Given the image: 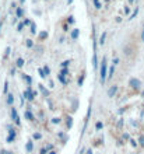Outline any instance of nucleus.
Masks as SVG:
<instances>
[{
    "label": "nucleus",
    "mask_w": 144,
    "mask_h": 154,
    "mask_svg": "<svg viewBox=\"0 0 144 154\" xmlns=\"http://www.w3.org/2000/svg\"><path fill=\"white\" fill-rule=\"evenodd\" d=\"M106 79H108V62H106V57H104L102 62H101V76H100L101 84H105Z\"/></svg>",
    "instance_id": "nucleus-1"
},
{
    "label": "nucleus",
    "mask_w": 144,
    "mask_h": 154,
    "mask_svg": "<svg viewBox=\"0 0 144 154\" xmlns=\"http://www.w3.org/2000/svg\"><path fill=\"white\" fill-rule=\"evenodd\" d=\"M129 85H130L133 90L139 91V90L141 88V81L139 80V79H136V77H132V79L129 80Z\"/></svg>",
    "instance_id": "nucleus-2"
},
{
    "label": "nucleus",
    "mask_w": 144,
    "mask_h": 154,
    "mask_svg": "<svg viewBox=\"0 0 144 154\" xmlns=\"http://www.w3.org/2000/svg\"><path fill=\"white\" fill-rule=\"evenodd\" d=\"M11 118H13V121H14V123H16L17 126H20V125H21L20 116H18V114H17V109L14 108V106L11 108Z\"/></svg>",
    "instance_id": "nucleus-3"
},
{
    "label": "nucleus",
    "mask_w": 144,
    "mask_h": 154,
    "mask_svg": "<svg viewBox=\"0 0 144 154\" xmlns=\"http://www.w3.org/2000/svg\"><path fill=\"white\" fill-rule=\"evenodd\" d=\"M118 90H119V87H118V85H112V87H109V90H108V97L109 98H113L116 95V93H118Z\"/></svg>",
    "instance_id": "nucleus-4"
},
{
    "label": "nucleus",
    "mask_w": 144,
    "mask_h": 154,
    "mask_svg": "<svg viewBox=\"0 0 144 154\" xmlns=\"http://www.w3.org/2000/svg\"><path fill=\"white\" fill-rule=\"evenodd\" d=\"M123 53L126 55V56H132V53H133V46L132 45H126L123 48Z\"/></svg>",
    "instance_id": "nucleus-5"
},
{
    "label": "nucleus",
    "mask_w": 144,
    "mask_h": 154,
    "mask_svg": "<svg viewBox=\"0 0 144 154\" xmlns=\"http://www.w3.org/2000/svg\"><path fill=\"white\" fill-rule=\"evenodd\" d=\"M78 34H80V29H77V28L73 29L72 34H70V35H72V39H73V41H76L77 38H78Z\"/></svg>",
    "instance_id": "nucleus-6"
},
{
    "label": "nucleus",
    "mask_w": 144,
    "mask_h": 154,
    "mask_svg": "<svg viewBox=\"0 0 144 154\" xmlns=\"http://www.w3.org/2000/svg\"><path fill=\"white\" fill-rule=\"evenodd\" d=\"M64 77H66V74H63V73H59V74H57V79H59L60 83H62V84H67V80H66Z\"/></svg>",
    "instance_id": "nucleus-7"
},
{
    "label": "nucleus",
    "mask_w": 144,
    "mask_h": 154,
    "mask_svg": "<svg viewBox=\"0 0 144 154\" xmlns=\"http://www.w3.org/2000/svg\"><path fill=\"white\" fill-rule=\"evenodd\" d=\"M13 102H14V95L13 94H7V105L11 106Z\"/></svg>",
    "instance_id": "nucleus-8"
},
{
    "label": "nucleus",
    "mask_w": 144,
    "mask_h": 154,
    "mask_svg": "<svg viewBox=\"0 0 144 154\" xmlns=\"http://www.w3.org/2000/svg\"><path fill=\"white\" fill-rule=\"evenodd\" d=\"M106 35H108V32H106V31H104V32H102V35H101V38H100V45H104L105 44Z\"/></svg>",
    "instance_id": "nucleus-9"
},
{
    "label": "nucleus",
    "mask_w": 144,
    "mask_h": 154,
    "mask_svg": "<svg viewBox=\"0 0 144 154\" xmlns=\"http://www.w3.org/2000/svg\"><path fill=\"white\" fill-rule=\"evenodd\" d=\"M16 134H17L16 129H14V128H11V126H10V128H8V136H11V137H14V139H16Z\"/></svg>",
    "instance_id": "nucleus-10"
},
{
    "label": "nucleus",
    "mask_w": 144,
    "mask_h": 154,
    "mask_svg": "<svg viewBox=\"0 0 144 154\" xmlns=\"http://www.w3.org/2000/svg\"><path fill=\"white\" fill-rule=\"evenodd\" d=\"M24 59H23V57H18V59H17V62H16V66L17 67H23V66H24Z\"/></svg>",
    "instance_id": "nucleus-11"
},
{
    "label": "nucleus",
    "mask_w": 144,
    "mask_h": 154,
    "mask_svg": "<svg viewBox=\"0 0 144 154\" xmlns=\"http://www.w3.org/2000/svg\"><path fill=\"white\" fill-rule=\"evenodd\" d=\"M102 128H104V123H102V122H101V121H98V122H97V123H95V129L98 130V132H100V130L102 129Z\"/></svg>",
    "instance_id": "nucleus-12"
},
{
    "label": "nucleus",
    "mask_w": 144,
    "mask_h": 154,
    "mask_svg": "<svg viewBox=\"0 0 144 154\" xmlns=\"http://www.w3.org/2000/svg\"><path fill=\"white\" fill-rule=\"evenodd\" d=\"M137 13H139V7H136V8H134V11H133L132 14L129 16V20H133V18H134V17L137 16Z\"/></svg>",
    "instance_id": "nucleus-13"
},
{
    "label": "nucleus",
    "mask_w": 144,
    "mask_h": 154,
    "mask_svg": "<svg viewBox=\"0 0 144 154\" xmlns=\"http://www.w3.org/2000/svg\"><path fill=\"white\" fill-rule=\"evenodd\" d=\"M25 149H27V151H28V153H31V151H32V142H31V140H29V142H27Z\"/></svg>",
    "instance_id": "nucleus-14"
},
{
    "label": "nucleus",
    "mask_w": 144,
    "mask_h": 154,
    "mask_svg": "<svg viewBox=\"0 0 144 154\" xmlns=\"http://www.w3.org/2000/svg\"><path fill=\"white\" fill-rule=\"evenodd\" d=\"M25 118H27L28 121H34V115H32L29 111H25Z\"/></svg>",
    "instance_id": "nucleus-15"
},
{
    "label": "nucleus",
    "mask_w": 144,
    "mask_h": 154,
    "mask_svg": "<svg viewBox=\"0 0 144 154\" xmlns=\"http://www.w3.org/2000/svg\"><path fill=\"white\" fill-rule=\"evenodd\" d=\"M44 73H45V76H49V74H51V69H49V66H46V65L44 66Z\"/></svg>",
    "instance_id": "nucleus-16"
},
{
    "label": "nucleus",
    "mask_w": 144,
    "mask_h": 154,
    "mask_svg": "<svg viewBox=\"0 0 144 154\" xmlns=\"http://www.w3.org/2000/svg\"><path fill=\"white\" fill-rule=\"evenodd\" d=\"M32 137L35 139V140H41V139H42V134H41V133H38V132H36V133H34V134H32Z\"/></svg>",
    "instance_id": "nucleus-17"
},
{
    "label": "nucleus",
    "mask_w": 144,
    "mask_h": 154,
    "mask_svg": "<svg viewBox=\"0 0 144 154\" xmlns=\"http://www.w3.org/2000/svg\"><path fill=\"white\" fill-rule=\"evenodd\" d=\"M113 73H115V66H112L111 69H109V74H108V80L111 79V77L113 76Z\"/></svg>",
    "instance_id": "nucleus-18"
},
{
    "label": "nucleus",
    "mask_w": 144,
    "mask_h": 154,
    "mask_svg": "<svg viewBox=\"0 0 144 154\" xmlns=\"http://www.w3.org/2000/svg\"><path fill=\"white\" fill-rule=\"evenodd\" d=\"M139 144H140L141 147H144V134H141L140 137H139Z\"/></svg>",
    "instance_id": "nucleus-19"
},
{
    "label": "nucleus",
    "mask_w": 144,
    "mask_h": 154,
    "mask_svg": "<svg viewBox=\"0 0 144 154\" xmlns=\"http://www.w3.org/2000/svg\"><path fill=\"white\" fill-rule=\"evenodd\" d=\"M23 79H24V80L28 83V85L31 84V77H29V76H27V74H23Z\"/></svg>",
    "instance_id": "nucleus-20"
},
{
    "label": "nucleus",
    "mask_w": 144,
    "mask_h": 154,
    "mask_svg": "<svg viewBox=\"0 0 144 154\" xmlns=\"http://www.w3.org/2000/svg\"><path fill=\"white\" fill-rule=\"evenodd\" d=\"M23 16V8L21 7H17V18H20Z\"/></svg>",
    "instance_id": "nucleus-21"
},
{
    "label": "nucleus",
    "mask_w": 144,
    "mask_h": 154,
    "mask_svg": "<svg viewBox=\"0 0 144 154\" xmlns=\"http://www.w3.org/2000/svg\"><path fill=\"white\" fill-rule=\"evenodd\" d=\"M25 45H27L28 48H32V46H34V42H32V39H27V42H25Z\"/></svg>",
    "instance_id": "nucleus-22"
},
{
    "label": "nucleus",
    "mask_w": 144,
    "mask_h": 154,
    "mask_svg": "<svg viewBox=\"0 0 144 154\" xmlns=\"http://www.w3.org/2000/svg\"><path fill=\"white\" fill-rule=\"evenodd\" d=\"M69 65H70V60H64L63 63H62V69H66Z\"/></svg>",
    "instance_id": "nucleus-23"
},
{
    "label": "nucleus",
    "mask_w": 144,
    "mask_h": 154,
    "mask_svg": "<svg viewBox=\"0 0 144 154\" xmlns=\"http://www.w3.org/2000/svg\"><path fill=\"white\" fill-rule=\"evenodd\" d=\"M31 34H36V24H31Z\"/></svg>",
    "instance_id": "nucleus-24"
},
{
    "label": "nucleus",
    "mask_w": 144,
    "mask_h": 154,
    "mask_svg": "<svg viewBox=\"0 0 144 154\" xmlns=\"http://www.w3.org/2000/svg\"><path fill=\"white\" fill-rule=\"evenodd\" d=\"M23 28H24V23H20L17 25V31H23Z\"/></svg>",
    "instance_id": "nucleus-25"
},
{
    "label": "nucleus",
    "mask_w": 144,
    "mask_h": 154,
    "mask_svg": "<svg viewBox=\"0 0 144 154\" xmlns=\"http://www.w3.org/2000/svg\"><path fill=\"white\" fill-rule=\"evenodd\" d=\"M94 4H95V8H101V3H100V0H94Z\"/></svg>",
    "instance_id": "nucleus-26"
},
{
    "label": "nucleus",
    "mask_w": 144,
    "mask_h": 154,
    "mask_svg": "<svg viewBox=\"0 0 144 154\" xmlns=\"http://www.w3.org/2000/svg\"><path fill=\"white\" fill-rule=\"evenodd\" d=\"M67 23H69V24H74V18H73V16H70L67 18Z\"/></svg>",
    "instance_id": "nucleus-27"
},
{
    "label": "nucleus",
    "mask_w": 144,
    "mask_h": 154,
    "mask_svg": "<svg viewBox=\"0 0 144 154\" xmlns=\"http://www.w3.org/2000/svg\"><path fill=\"white\" fill-rule=\"evenodd\" d=\"M124 14H130V7L129 6H124Z\"/></svg>",
    "instance_id": "nucleus-28"
},
{
    "label": "nucleus",
    "mask_w": 144,
    "mask_h": 154,
    "mask_svg": "<svg viewBox=\"0 0 144 154\" xmlns=\"http://www.w3.org/2000/svg\"><path fill=\"white\" fill-rule=\"evenodd\" d=\"M119 57H115V59H113V66H118V65H119Z\"/></svg>",
    "instance_id": "nucleus-29"
},
{
    "label": "nucleus",
    "mask_w": 144,
    "mask_h": 154,
    "mask_svg": "<svg viewBox=\"0 0 144 154\" xmlns=\"http://www.w3.org/2000/svg\"><path fill=\"white\" fill-rule=\"evenodd\" d=\"M7 91H8V83L6 81V84H4V94H7Z\"/></svg>",
    "instance_id": "nucleus-30"
},
{
    "label": "nucleus",
    "mask_w": 144,
    "mask_h": 154,
    "mask_svg": "<svg viewBox=\"0 0 144 154\" xmlns=\"http://www.w3.org/2000/svg\"><path fill=\"white\" fill-rule=\"evenodd\" d=\"M23 23H24V25H31V21H29L28 18H25V20L23 21Z\"/></svg>",
    "instance_id": "nucleus-31"
},
{
    "label": "nucleus",
    "mask_w": 144,
    "mask_h": 154,
    "mask_svg": "<svg viewBox=\"0 0 144 154\" xmlns=\"http://www.w3.org/2000/svg\"><path fill=\"white\" fill-rule=\"evenodd\" d=\"M53 123H60V118H53Z\"/></svg>",
    "instance_id": "nucleus-32"
},
{
    "label": "nucleus",
    "mask_w": 144,
    "mask_h": 154,
    "mask_svg": "<svg viewBox=\"0 0 144 154\" xmlns=\"http://www.w3.org/2000/svg\"><path fill=\"white\" fill-rule=\"evenodd\" d=\"M39 37H41V39H44L45 37H48V34H46V32H41V35H39Z\"/></svg>",
    "instance_id": "nucleus-33"
},
{
    "label": "nucleus",
    "mask_w": 144,
    "mask_h": 154,
    "mask_svg": "<svg viewBox=\"0 0 144 154\" xmlns=\"http://www.w3.org/2000/svg\"><path fill=\"white\" fill-rule=\"evenodd\" d=\"M130 142H132V146H133V147L137 146V142H136V140H130Z\"/></svg>",
    "instance_id": "nucleus-34"
},
{
    "label": "nucleus",
    "mask_w": 144,
    "mask_h": 154,
    "mask_svg": "<svg viewBox=\"0 0 144 154\" xmlns=\"http://www.w3.org/2000/svg\"><path fill=\"white\" fill-rule=\"evenodd\" d=\"M2 154H11V151H8V150H3V151H2Z\"/></svg>",
    "instance_id": "nucleus-35"
},
{
    "label": "nucleus",
    "mask_w": 144,
    "mask_h": 154,
    "mask_svg": "<svg viewBox=\"0 0 144 154\" xmlns=\"http://www.w3.org/2000/svg\"><path fill=\"white\" fill-rule=\"evenodd\" d=\"M134 2H136V0H127V3H129V4H133Z\"/></svg>",
    "instance_id": "nucleus-36"
},
{
    "label": "nucleus",
    "mask_w": 144,
    "mask_h": 154,
    "mask_svg": "<svg viewBox=\"0 0 144 154\" xmlns=\"http://www.w3.org/2000/svg\"><path fill=\"white\" fill-rule=\"evenodd\" d=\"M141 39H143V42H144V31L141 32Z\"/></svg>",
    "instance_id": "nucleus-37"
},
{
    "label": "nucleus",
    "mask_w": 144,
    "mask_h": 154,
    "mask_svg": "<svg viewBox=\"0 0 144 154\" xmlns=\"http://www.w3.org/2000/svg\"><path fill=\"white\" fill-rule=\"evenodd\" d=\"M87 154H92V150H88V151H87Z\"/></svg>",
    "instance_id": "nucleus-38"
},
{
    "label": "nucleus",
    "mask_w": 144,
    "mask_h": 154,
    "mask_svg": "<svg viewBox=\"0 0 144 154\" xmlns=\"http://www.w3.org/2000/svg\"><path fill=\"white\" fill-rule=\"evenodd\" d=\"M51 154H56V151H53V150H52V151H51Z\"/></svg>",
    "instance_id": "nucleus-39"
},
{
    "label": "nucleus",
    "mask_w": 144,
    "mask_h": 154,
    "mask_svg": "<svg viewBox=\"0 0 144 154\" xmlns=\"http://www.w3.org/2000/svg\"><path fill=\"white\" fill-rule=\"evenodd\" d=\"M141 95H143V98H144V91H141Z\"/></svg>",
    "instance_id": "nucleus-40"
},
{
    "label": "nucleus",
    "mask_w": 144,
    "mask_h": 154,
    "mask_svg": "<svg viewBox=\"0 0 144 154\" xmlns=\"http://www.w3.org/2000/svg\"><path fill=\"white\" fill-rule=\"evenodd\" d=\"M2 25H3V23H0V29H2Z\"/></svg>",
    "instance_id": "nucleus-41"
},
{
    "label": "nucleus",
    "mask_w": 144,
    "mask_h": 154,
    "mask_svg": "<svg viewBox=\"0 0 144 154\" xmlns=\"http://www.w3.org/2000/svg\"><path fill=\"white\" fill-rule=\"evenodd\" d=\"M24 2H25V0H21V3H24Z\"/></svg>",
    "instance_id": "nucleus-42"
},
{
    "label": "nucleus",
    "mask_w": 144,
    "mask_h": 154,
    "mask_svg": "<svg viewBox=\"0 0 144 154\" xmlns=\"http://www.w3.org/2000/svg\"><path fill=\"white\" fill-rule=\"evenodd\" d=\"M143 28H144V25H143ZM143 31H144V29H143Z\"/></svg>",
    "instance_id": "nucleus-43"
},
{
    "label": "nucleus",
    "mask_w": 144,
    "mask_h": 154,
    "mask_svg": "<svg viewBox=\"0 0 144 154\" xmlns=\"http://www.w3.org/2000/svg\"><path fill=\"white\" fill-rule=\"evenodd\" d=\"M0 154H2V153H0Z\"/></svg>",
    "instance_id": "nucleus-44"
}]
</instances>
